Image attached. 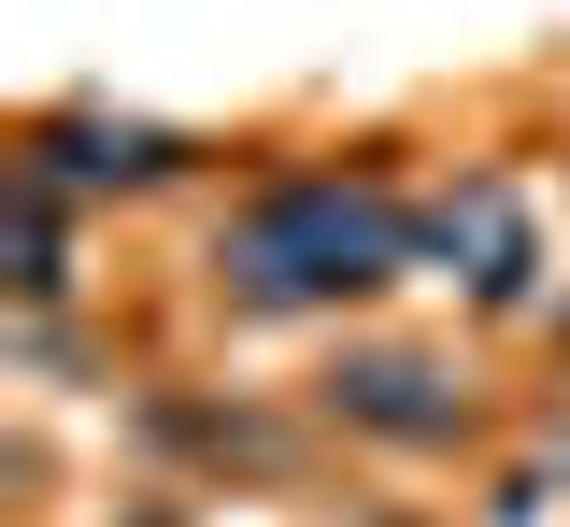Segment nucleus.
Returning a JSON list of instances; mask_svg holds the SVG:
<instances>
[{
	"label": "nucleus",
	"mask_w": 570,
	"mask_h": 527,
	"mask_svg": "<svg viewBox=\"0 0 570 527\" xmlns=\"http://www.w3.org/2000/svg\"><path fill=\"white\" fill-rule=\"evenodd\" d=\"M400 257V215L371 200V186H272L257 215H243V242H228V271L257 286V300H328V286H371Z\"/></svg>",
	"instance_id": "obj_1"
}]
</instances>
